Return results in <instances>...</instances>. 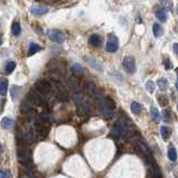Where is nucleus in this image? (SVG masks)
I'll list each match as a JSON object with an SVG mask.
<instances>
[{
    "mask_svg": "<svg viewBox=\"0 0 178 178\" xmlns=\"http://www.w3.org/2000/svg\"><path fill=\"white\" fill-rule=\"evenodd\" d=\"M173 47H174V52L177 53V52H178V50H177V43H174Z\"/></svg>",
    "mask_w": 178,
    "mask_h": 178,
    "instance_id": "32",
    "label": "nucleus"
},
{
    "mask_svg": "<svg viewBox=\"0 0 178 178\" xmlns=\"http://www.w3.org/2000/svg\"><path fill=\"white\" fill-rule=\"evenodd\" d=\"M57 97L60 100H68V93L65 90L64 88H59L58 93H57Z\"/></svg>",
    "mask_w": 178,
    "mask_h": 178,
    "instance_id": "20",
    "label": "nucleus"
},
{
    "mask_svg": "<svg viewBox=\"0 0 178 178\" xmlns=\"http://www.w3.org/2000/svg\"><path fill=\"white\" fill-rule=\"evenodd\" d=\"M48 36H49V38H50L52 41H55V43H61L65 41V35L58 29L48 30Z\"/></svg>",
    "mask_w": 178,
    "mask_h": 178,
    "instance_id": "5",
    "label": "nucleus"
},
{
    "mask_svg": "<svg viewBox=\"0 0 178 178\" xmlns=\"http://www.w3.org/2000/svg\"><path fill=\"white\" fill-rule=\"evenodd\" d=\"M164 64H165V67H166V69L167 70H169V69L173 68V65H171V62H170L169 59H165V60H164Z\"/></svg>",
    "mask_w": 178,
    "mask_h": 178,
    "instance_id": "31",
    "label": "nucleus"
},
{
    "mask_svg": "<svg viewBox=\"0 0 178 178\" xmlns=\"http://www.w3.org/2000/svg\"><path fill=\"white\" fill-rule=\"evenodd\" d=\"M122 67L128 74H134L136 71V62L135 59L130 56H127L122 59Z\"/></svg>",
    "mask_w": 178,
    "mask_h": 178,
    "instance_id": "3",
    "label": "nucleus"
},
{
    "mask_svg": "<svg viewBox=\"0 0 178 178\" xmlns=\"http://www.w3.org/2000/svg\"><path fill=\"white\" fill-rule=\"evenodd\" d=\"M156 16H157V19H158L159 21H162V22L167 21V13H166L165 10H162V9L158 10L156 12Z\"/></svg>",
    "mask_w": 178,
    "mask_h": 178,
    "instance_id": "18",
    "label": "nucleus"
},
{
    "mask_svg": "<svg viewBox=\"0 0 178 178\" xmlns=\"http://www.w3.org/2000/svg\"><path fill=\"white\" fill-rule=\"evenodd\" d=\"M0 45H1V38H0Z\"/></svg>",
    "mask_w": 178,
    "mask_h": 178,
    "instance_id": "34",
    "label": "nucleus"
},
{
    "mask_svg": "<svg viewBox=\"0 0 178 178\" xmlns=\"http://www.w3.org/2000/svg\"><path fill=\"white\" fill-rule=\"evenodd\" d=\"M1 153H2V147H1V144H0V155H1Z\"/></svg>",
    "mask_w": 178,
    "mask_h": 178,
    "instance_id": "33",
    "label": "nucleus"
},
{
    "mask_svg": "<svg viewBox=\"0 0 178 178\" xmlns=\"http://www.w3.org/2000/svg\"><path fill=\"white\" fill-rule=\"evenodd\" d=\"M15 68H16V62L15 61H8L7 65H6V71L8 72V74L12 72L15 70Z\"/></svg>",
    "mask_w": 178,
    "mask_h": 178,
    "instance_id": "27",
    "label": "nucleus"
},
{
    "mask_svg": "<svg viewBox=\"0 0 178 178\" xmlns=\"http://www.w3.org/2000/svg\"><path fill=\"white\" fill-rule=\"evenodd\" d=\"M131 112H134V114L136 115H139L141 112V106L140 104H138V103H136V101H134L133 104H131Z\"/></svg>",
    "mask_w": 178,
    "mask_h": 178,
    "instance_id": "26",
    "label": "nucleus"
},
{
    "mask_svg": "<svg viewBox=\"0 0 178 178\" xmlns=\"http://www.w3.org/2000/svg\"><path fill=\"white\" fill-rule=\"evenodd\" d=\"M11 31H12L13 36H19V35H20V32H21V27H20V24H19L18 21H15L12 24Z\"/></svg>",
    "mask_w": 178,
    "mask_h": 178,
    "instance_id": "17",
    "label": "nucleus"
},
{
    "mask_svg": "<svg viewBox=\"0 0 178 178\" xmlns=\"http://www.w3.org/2000/svg\"><path fill=\"white\" fill-rule=\"evenodd\" d=\"M0 126H1V128H3V129H11V128L13 127V120L11 119V118L5 117L0 121Z\"/></svg>",
    "mask_w": 178,
    "mask_h": 178,
    "instance_id": "10",
    "label": "nucleus"
},
{
    "mask_svg": "<svg viewBox=\"0 0 178 178\" xmlns=\"http://www.w3.org/2000/svg\"><path fill=\"white\" fill-rule=\"evenodd\" d=\"M48 11H49V9L47 7H43V6H34L31 8L32 15H35V16H43Z\"/></svg>",
    "mask_w": 178,
    "mask_h": 178,
    "instance_id": "7",
    "label": "nucleus"
},
{
    "mask_svg": "<svg viewBox=\"0 0 178 178\" xmlns=\"http://www.w3.org/2000/svg\"><path fill=\"white\" fill-rule=\"evenodd\" d=\"M40 50H41V47H40V46L31 43L29 46V56H31V55H34V53L38 52V51H40Z\"/></svg>",
    "mask_w": 178,
    "mask_h": 178,
    "instance_id": "25",
    "label": "nucleus"
},
{
    "mask_svg": "<svg viewBox=\"0 0 178 178\" xmlns=\"http://www.w3.org/2000/svg\"><path fill=\"white\" fill-rule=\"evenodd\" d=\"M11 174L8 169H1L0 170V178H10Z\"/></svg>",
    "mask_w": 178,
    "mask_h": 178,
    "instance_id": "30",
    "label": "nucleus"
},
{
    "mask_svg": "<svg viewBox=\"0 0 178 178\" xmlns=\"http://www.w3.org/2000/svg\"><path fill=\"white\" fill-rule=\"evenodd\" d=\"M118 47H119V40H118V38L115 35H110L108 40H107L106 50L108 52H115V51H117Z\"/></svg>",
    "mask_w": 178,
    "mask_h": 178,
    "instance_id": "4",
    "label": "nucleus"
},
{
    "mask_svg": "<svg viewBox=\"0 0 178 178\" xmlns=\"http://www.w3.org/2000/svg\"><path fill=\"white\" fill-rule=\"evenodd\" d=\"M88 62H89L90 67H93L94 69L97 70V71H100V72L104 71V69H103V65H101L100 62H99V60H97V59L89 58L88 59Z\"/></svg>",
    "mask_w": 178,
    "mask_h": 178,
    "instance_id": "9",
    "label": "nucleus"
},
{
    "mask_svg": "<svg viewBox=\"0 0 178 178\" xmlns=\"http://www.w3.org/2000/svg\"><path fill=\"white\" fill-rule=\"evenodd\" d=\"M157 85L160 88V90H166L168 88V81L165 78H159V79L157 80Z\"/></svg>",
    "mask_w": 178,
    "mask_h": 178,
    "instance_id": "21",
    "label": "nucleus"
},
{
    "mask_svg": "<svg viewBox=\"0 0 178 178\" xmlns=\"http://www.w3.org/2000/svg\"><path fill=\"white\" fill-rule=\"evenodd\" d=\"M162 120L165 122H170L171 119H173V117H171V112H169L167 109H165V110L162 112Z\"/></svg>",
    "mask_w": 178,
    "mask_h": 178,
    "instance_id": "23",
    "label": "nucleus"
},
{
    "mask_svg": "<svg viewBox=\"0 0 178 178\" xmlns=\"http://www.w3.org/2000/svg\"><path fill=\"white\" fill-rule=\"evenodd\" d=\"M17 152H18V157L21 159L22 164H26L28 166V164L31 162V153L28 149L26 143L20 141V144H18V147H17Z\"/></svg>",
    "mask_w": 178,
    "mask_h": 178,
    "instance_id": "1",
    "label": "nucleus"
},
{
    "mask_svg": "<svg viewBox=\"0 0 178 178\" xmlns=\"http://www.w3.org/2000/svg\"><path fill=\"white\" fill-rule=\"evenodd\" d=\"M168 158L171 162H175L177 159V153H176V149L174 147H169V149H168Z\"/></svg>",
    "mask_w": 178,
    "mask_h": 178,
    "instance_id": "24",
    "label": "nucleus"
},
{
    "mask_svg": "<svg viewBox=\"0 0 178 178\" xmlns=\"http://www.w3.org/2000/svg\"><path fill=\"white\" fill-rule=\"evenodd\" d=\"M158 103H159V105L160 106H167L168 105V98L166 97V96H164V95H159L158 96Z\"/></svg>",
    "mask_w": 178,
    "mask_h": 178,
    "instance_id": "29",
    "label": "nucleus"
},
{
    "mask_svg": "<svg viewBox=\"0 0 178 178\" xmlns=\"http://www.w3.org/2000/svg\"><path fill=\"white\" fill-rule=\"evenodd\" d=\"M71 71L74 72L76 76H81L85 74V69L83 66H80L79 64H74L71 66Z\"/></svg>",
    "mask_w": 178,
    "mask_h": 178,
    "instance_id": "13",
    "label": "nucleus"
},
{
    "mask_svg": "<svg viewBox=\"0 0 178 178\" xmlns=\"http://www.w3.org/2000/svg\"><path fill=\"white\" fill-rule=\"evenodd\" d=\"M146 89L150 94H153L155 91V89H156V86H155V83L153 81V80H148V81L146 83Z\"/></svg>",
    "mask_w": 178,
    "mask_h": 178,
    "instance_id": "28",
    "label": "nucleus"
},
{
    "mask_svg": "<svg viewBox=\"0 0 178 178\" xmlns=\"http://www.w3.org/2000/svg\"><path fill=\"white\" fill-rule=\"evenodd\" d=\"M150 112H152L153 120H154L155 122H159L160 121V114H159V112L157 110L156 107H152V108H150Z\"/></svg>",
    "mask_w": 178,
    "mask_h": 178,
    "instance_id": "19",
    "label": "nucleus"
},
{
    "mask_svg": "<svg viewBox=\"0 0 178 178\" xmlns=\"http://www.w3.org/2000/svg\"><path fill=\"white\" fill-rule=\"evenodd\" d=\"M85 90L88 96L95 97L96 94H97V87H96V85L91 81V80H88V81H86V84H85Z\"/></svg>",
    "mask_w": 178,
    "mask_h": 178,
    "instance_id": "6",
    "label": "nucleus"
},
{
    "mask_svg": "<svg viewBox=\"0 0 178 178\" xmlns=\"http://www.w3.org/2000/svg\"><path fill=\"white\" fill-rule=\"evenodd\" d=\"M89 43L94 47H100L101 45V38L98 35H93L89 38Z\"/></svg>",
    "mask_w": 178,
    "mask_h": 178,
    "instance_id": "15",
    "label": "nucleus"
},
{
    "mask_svg": "<svg viewBox=\"0 0 178 178\" xmlns=\"http://www.w3.org/2000/svg\"><path fill=\"white\" fill-rule=\"evenodd\" d=\"M68 84H69L70 88H71L75 93H80V86H79V83H78V80L76 79V77H70L69 80H68Z\"/></svg>",
    "mask_w": 178,
    "mask_h": 178,
    "instance_id": "11",
    "label": "nucleus"
},
{
    "mask_svg": "<svg viewBox=\"0 0 178 178\" xmlns=\"http://www.w3.org/2000/svg\"><path fill=\"white\" fill-rule=\"evenodd\" d=\"M137 149H138V152L141 153L144 155V157L146 156H149L150 154V149L146 146V144H144L143 141H137Z\"/></svg>",
    "mask_w": 178,
    "mask_h": 178,
    "instance_id": "8",
    "label": "nucleus"
},
{
    "mask_svg": "<svg viewBox=\"0 0 178 178\" xmlns=\"http://www.w3.org/2000/svg\"><path fill=\"white\" fill-rule=\"evenodd\" d=\"M153 32H154L155 37L157 38L160 37L162 35V28L158 24H154V26H153Z\"/></svg>",
    "mask_w": 178,
    "mask_h": 178,
    "instance_id": "22",
    "label": "nucleus"
},
{
    "mask_svg": "<svg viewBox=\"0 0 178 178\" xmlns=\"http://www.w3.org/2000/svg\"><path fill=\"white\" fill-rule=\"evenodd\" d=\"M35 87L41 95H48V94H50L51 90H52L51 84L49 83L48 80H45V79H40L38 80V81H36Z\"/></svg>",
    "mask_w": 178,
    "mask_h": 178,
    "instance_id": "2",
    "label": "nucleus"
},
{
    "mask_svg": "<svg viewBox=\"0 0 178 178\" xmlns=\"http://www.w3.org/2000/svg\"><path fill=\"white\" fill-rule=\"evenodd\" d=\"M8 90V80L6 78L1 77L0 78V95L5 96Z\"/></svg>",
    "mask_w": 178,
    "mask_h": 178,
    "instance_id": "12",
    "label": "nucleus"
},
{
    "mask_svg": "<svg viewBox=\"0 0 178 178\" xmlns=\"http://www.w3.org/2000/svg\"><path fill=\"white\" fill-rule=\"evenodd\" d=\"M101 107H103V116H104L106 119H110V118L114 116V109L109 108L108 106H105V105H101Z\"/></svg>",
    "mask_w": 178,
    "mask_h": 178,
    "instance_id": "14",
    "label": "nucleus"
},
{
    "mask_svg": "<svg viewBox=\"0 0 178 178\" xmlns=\"http://www.w3.org/2000/svg\"><path fill=\"white\" fill-rule=\"evenodd\" d=\"M170 134H171V131H170L169 128L166 127V126H162V127L160 128V135H162L164 140H167V139L169 138Z\"/></svg>",
    "mask_w": 178,
    "mask_h": 178,
    "instance_id": "16",
    "label": "nucleus"
}]
</instances>
